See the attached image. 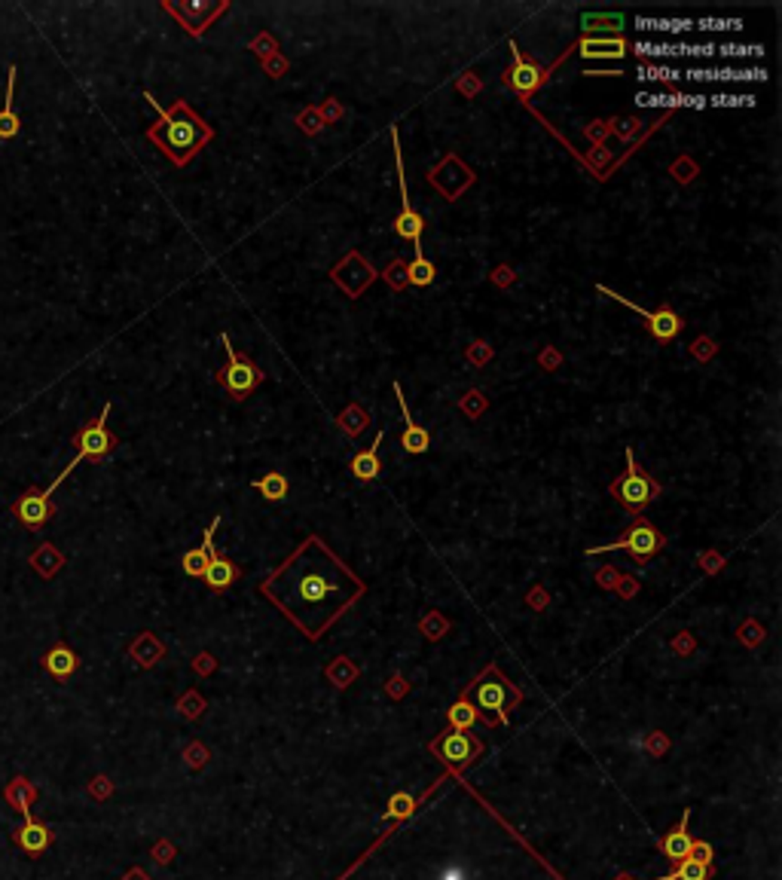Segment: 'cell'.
<instances>
[{
    "label": "cell",
    "mask_w": 782,
    "mask_h": 880,
    "mask_svg": "<svg viewBox=\"0 0 782 880\" xmlns=\"http://www.w3.org/2000/svg\"><path fill=\"white\" fill-rule=\"evenodd\" d=\"M221 342H223V351H226V367H223V373L217 376V380H221L223 389L230 391V398L242 400V398H248L260 382H263V371H260L251 358H242L239 351L233 349V340L226 337V333H221Z\"/></svg>",
    "instance_id": "obj_7"
},
{
    "label": "cell",
    "mask_w": 782,
    "mask_h": 880,
    "mask_svg": "<svg viewBox=\"0 0 782 880\" xmlns=\"http://www.w3.org/2000/svg\"><path fill=\"white\" fill-rule=\"evenodd\" d=\"M440 880H465V875H461L459 868H450V871H443V877Z\"/></svg>",
    "instance_id": "obj_37"
},
{
    "label": "cell",
    "mask_w": 782,
    "mask_h": 880,
    "mask_svg": "<svg viewBox=\"0 0 782 880\" xmlns=\"http://www.w3.org/2000/svg\"><path fill=\"white\" fill-rule=\"evenodd\" d=\"M382 440H385V431L376 434V440L370 443V450L358 452V456L351 459V465H349V468H351V474H355L358 480L370 483V480H376V477H380V471H382V462H380V447H382Z\"/></svg>",
    "instance_id": "obj_19"
},
{
    "label": "cell",
    "mask_w": 782,
    "mask_h": 880,
    "mask_svg": "<svg viewBox=\"0 0 782 880\" xmlns=\"http://www.w3.org/2000/svg\"><path fill=\"white\" fill-rule=\"evenodd\" d=\"M391 141H394V165H398V181H401V212L394 217V232L401 239L413 242V248L422 245V232H425V221L422 214L416 212L413 203H410V190H407V174H403V153H401V135L398 129H391Z\"/></svg>",
    "instance_id": "obj_9"
},
{
    "label": "cell",
    "mask_w": 782,
    "mask_h": 880,
    "mask_svg": "<svg viewBox=\"0 0 782 880\" xmlns=\"http://www.w3.org/2000/svg\"><path fill=\"white\" fill-rule=\"evenodd\" d=\"M77 664H80L77 655H74L67 645H55V648H49L46 658H44L46 673L55 676V678H71L74 673H77Z\"/></svg>",
    "instance_id": "obj_23"
},
{
    "label": "cell",
    "mask_w": 782,
    "mask_h": 880,
    "mask_svg": "<svg viewBox=\"0 0 782 880\" xmlns=\"http://www.w3.org/2000/svg\"><path fill=\"white\" fill-rule=\"evenodd\" d=\"M15 77H19V71H15V64L10 68V86H6V98H4V107H0V141H10L19 135L22 123H19V114H15Z\"/></svg>",
    "instance_id": "obj_21"
},
{
    "label": "cell",
    "mask_w": 782,
    "mask_h": 880,
    "mask_svg": "<svg viewBox=\"0 0 782 880\" xmlns=\"http://www.w3.org/2000/svg\"><path fill=\"white\" fill-rule=\"evenodd\" d=\"M217 526H221V517H217L214 523L205 529V539H202V548L183 553V572H187L190 578H202V572H205V566H208V559H212L214 553H217V550H214V532H217Z\"/></svg>",
    "instance_id": "obj_18"
},
{
    "label": "cell",
    "mask_w": 782,
    "mask_h": 880,
    "mask_svg": "<svg viewBox=\"0 0 782 880\" xmlns=\"http://www.w3.org/2000/svg\"><path fill=\"white\" fill-rule=\"evenodd\" d=\"M716 53H721V55H730V58H761L764 55V49L761 46H716Z\"/></svg>",
    "instance_id": "obj_36"
},
{
    "label": "cell",
    "mask_w": 782,
    "mask_h": 880,
    "mask_svg": "<svg viewBox=\"0 0 782 880\" xmlns=\"http://www.w3.org/2000/svg\"><path fill=\"white\" fill-rule=\"evenodd\" d=\"M202 578H205V584L212 587L214 593H223V590H230L233 581L239 578V569H235L233 559H226V557H221V553H214V557L208 559V566H205V572H202Z\"/></svg>",
    "instance_id": "obj_20"
},
{
    "label": "cell",
    "mask_w": 782,
    "mask_h": 880,
    "mask_svg": "<svg viewBox=\"0 0 782 880\" xmlns=\"http://www.w3.org/2000/svg\"><path fill=\"white\" fill-rule=\"evenodd\" d=\"M504 80H508V86L514 89L520 98H529L535 89L544 86L548 71H544L541 64L529 62V58L517 49V44H510V68H508V74H504Z\"/></svg>",
    "instance_id": "obj_11"
},
{
    "label": "cell",
    "mask_w": 782,
    "mask_h": 880,
    "mask_svg": "<svg viewBox=\"0 0 782 880\" xmlns=\"http://www.w3.org/2000/svg\"><path fill=\"white\" fill-rule=\"evenodd\" d=\"M260 597L315 642L364 597V581L318 535H309L260 581Z\"/></svg>",
    "instance_id": "obj_1"
},
{
    "label": "cell",
    "mask_w": 782,
    "mask_h": 880,
    "mask_svg": "<svg viewBox=\"0 0 782 880\" xmlns=\"http://www.w3.org/2000/svg\"><path fill=\"white\" fill-rule=\"evenodd\" d=\"M431 752L450 767H468L483 756V743L468 731L447 727V731L431 743Z\"/></svg>",
    "instance_id": "obj_10"
},
{
    "label": "cell",
    "mask_w": 782,
    "mask_h": 880,
    "mask_svg": "<svg viewBox=\"0 0 782 880\" xmlns=\"http://www.w3.org/2000/svg\"><path fill=\"white\" fill-rule=\"evenodd\" d=\"M447 722H450V727H456V731H468V727H474L477 722H480V716H477V709L470 707L465 697H459L447 709Z\"/></svg>",
    "instance_id": "obj_28"
},
{
    "label": "cell",
    "mask_w": 782,
    "mask_h": 880,
    "mask_svg": "<svg viewBox=\"0 0 782 880\" xmlns=\"http://www.w3.org/2000/svg\"><path fill=\"white\" fill-rule=\"evenodd\" d=\"M581 58H611V62H620L629 53V44L624 37H584L581 44L575 46Z\"/></svg>",
    "instance_id": "obj_17"
},
{
    "label": "cell",
    "mask_w": 782,
    "mask_h": 880,
    "mask_svg": "<svg viewBox=\"0 0 782 880\" xmlns=\"http://www.w3.org/2000/svg\"><path fill=\"white\" fill-rule=\"evenodd\" d=\"M678 77H682V71L660 68V64H645V68H638V80H663V83H676Z\"/></svg>",
    "instance_id": "obj_33"
},
{
    "label": "cell",
    "mask_w": 782,
    "mask_h": 880,
    "mask_svg": "<svg viewBox=\"0 0 782 880\" xmlns=\"http://www.w3.org/2000/svg\"><path fill=\"white\" fill-rule=\"evenodd\" d=\"M596 291L605 293V297H611L615 303L620 306H627V309H633V312L642 318L645 321V328H648V333L658 342H669V340H676L678 333H682L685 328V321H682V315L676 312V309H669V306H660V309H642L638 303H633V300H627L624 293H618V291H611V288H605V284H596Z\"/></svg>",
    "instance_id": "obj_8"
},
{
    "label": "cell",
    "mask_w": 782,
    "mask_h": 880,
    "mask_svg": "<svg viewBox=\"0 0 782 880\" xmlns=\"http://www.w3.org/2000/svg\"><path fill=\"white\" fill-rule=\"evenodd\" d=\"M688 823H691V810H685V816L678 819V823L667 832V837H663V841H660V853H663V859L672 862V865H678V862H682V859L691 856L694 837L688 835Z\"/></svg>",
    "instance_id": "obj_13"
},
{
    "label": "cell",
    "mask_w": 782,
    "mask_h": 880,
    "mask_svg": "<svg viewBox=\"0 0 782 880\" xmlns=\"http://www.w3.org/2000/svg\"><path fill=\"white\" fill-rule=\"evenodd\" d=\"M413 810H416V798H413V795L398 792V795H391V801H389V813H385V819H394V823H401V819H407Z\"/></svg>",
    "instance_id": "obj_31"
},
{
    "label": "cell",
    "mask_w": 782,
    "mask_h": 880,
    "mask_svg": "<svg viewBox=\"0 0 782 880\" xmlns=\"http://www.w3.org/2000/svg\"><path fill=\"white\" fill-rule=\"evenodd\" d=\"M147 102L159 111V120H156V125L147 129V138L153 141V144L163 150L178 169H183V165H187L190 159L214 138L212 125L202 120L183 98L174 102L172 107H159L156 98L147 92Z\"/></svg>",
    "instance_id": "obj_2"
},
{
    "label": "cell",
    "mask_w": 782,
    "mask_h": 880,
    "mask_svg": "<svg viewBox=\"0 0 782 880\" xmlns=\"http://www.w3.org/2000/svg\"><path fill=\"white\" fill-rule=\"evenodd\" d=\"M663 544L667 539L654 529V523L648 517H636V523L629 526V529L615 539L611 544H599V548H590L587 550V557H596V553H609V550H627L629 557L636 559V563H648L658 553L663 550Z\"/></svg>",
    "instance_id": "obj_6"
},
{
    "label": "cell",
    "mask_w": 782,
    "mask_h": 880,
    "mask_svg": "<svg viewBox=\"0 0 782 880\" xmlns=\"http://www.w3.org/2000/svg\"><path fill=\"white\" fill-rule=\"evenodd\" d=\"M688 80H712V83H739V80H767L764 68H691Z\"/></svg>",
    "instance_id": "obj_16"
},
{
    "label": "cell",
    "mask_w": 782,
    "mask_h": 880,
    "mask_svg": "<svg viewBox=\"0 0 782 880\" xmlns=\"http://www.w3.org/2000/svg\"><path fill=\"white\" fill-rule=\"evenodd\" d=\"M636 102L642 107H660V104H669V107H703V95H648V92H642V95H636Z\"/></svg>",
    "instance_id": "obj_27"
},
{
    "label": "cell",
    "mask_w": 782,
    "mask_h": 880,
    "mask_svg": "<svg viewBox=\"0 0 782 880\" xmlns=\"http://www.w3.org/2000/svg\"><path fill=\"white\" fill-rule=\"evenodd\" d=\"M394 398H398V404H401V416H403V438H401L403 450H407L410 456H422V452H428V447H431V438H428V431L416 422L413 416H410L407 398H403V391H401V385H398V382H394Z\"/></svg>",
    "instance_id": "obj_12"
},
{
    "label": "cell",
    "mask_w": 782,
    "mask_h": 880,
    "mask_svg": "<svg viewBox=\"0 0 782 880\" xmlns=\"http://www.w3.org/2000/svg\"><path fill=\"white\" fill-rule=\"evenodd\" d=\"M6 798H10L15 807L22 810V816H28L31 813V798H34V792L28 789V783L25 779H13V786H10V792H6Z\"/></svg>",
    "instance_id": "obj_32"
},
{
    "label": "cell",
    "mask_w": 782,
    "mask_h": 880,
    "mask_svg": "<svg viewBox=\"0 0 782 880\" xmlns=\"http://www.w3.org/2000/svg\"><path fill=\"white\" fill-rule=\"evenodd\" d=\"M638 31H654V35H685V31L694 28L691 19H651V15H642L636 19Z\"/></svg>",
    "instance_id": "obj_25"
},
{
    "label": "cell",
    "mask_w": 782,
    "mask_h": 880,
    "mask_svg": "<svg viewBox=\"0 0 782 880\" xmlns=\"http://www.w3.org/2000/svg\"><path fill=\"white\" fill-rule=\"evenodd\" d=\"M15 841H19L22 853H28V856H40V853H46L49 844H53V832H49L44 823H37V819L28 813L22 828L15 832Z\"/></svg>",
    "instance_id": "obj_15"
},
{
    "label": "cell",
    "mask_w": 782,
    "mask_h": 880,
    "mask_svg": "<svg viewBox=\"0 0 782 880\" xmlns=\"http://www.w3.org/2000/svg\"><path fill=\"white\" fill-rule=\"evenodd\" d=\"M627 456V471L618 477V480H611V496H615L620 505H624L627 514H633V517H642L645 510H648V505L654 499L660 496V483L658 480H651L648 474L638 468L636 462V452L633 450H627L624 452Z\"/></svg>",
    "instance_id": "obj_4"
},
{
    "label": "cell",
    "mask_w": 782,
    "mask_h": 880,
    "mask_svg": "<svg viewBox=\"0 0 782 880\" xmlns=\"http://www.w3.org/2000/svg\"><path fill=\"white\" fill-rule=\"evenodd\" d=\"M636 55L645 58H676L688 53V44H651V40H636Z\"/></svg>",
    "instance_id": "obj_29"
},
{
    "label": "cell",
    "mask_w": 782,
    "mask_h": 880,
    "mask_svg": "<svg viewBox=\"0 0 782 880\" xmlns=\"http://www.w3.org/2000/svg\"><path fill=\"white\" fill-rule=\"evenodd\" d=\"M107 416H111V404L101 410V416L95 419V422H89L86 429L77 434V440H74V443H77V456H74L71 465H64V471L58 474L53 483H49V489H44V496L53 499V492L64 483V477L71 474L80 462H86V459H104L107 452L116 447V438L107 431Z\"/></svg>",
    "instance_id": "obj_5"
},
{
    "label": "cell",
    "mask_w": 782,
    "mask_h": 880,
    "mask_svg": "<svg viewBox=\"0 0 782 880\" xmlns=\"http://www.w3.org/2000/svg\"><path fill=\"white\" fill-rule=\"evenodd\" d=\"M254 489H260V496L269 499V501L288 499V480H284V474H279V471H272V474H266V477H260V480H254Z\"/></svg>",
    "instance_id": "obj_30"
},
{
    "label": "cell",
    "mask_w": 782,
    "mask_h": 880,
    "mask_svg": "<svg viewBox=\"0 0 782 880\" xmlns=\"http://www.w3.org/2000/svg\"><path fill=\"white\" fill-rule=\"evenodd\" d=\"M709 104H716V107H752L755 104V98L752 95H712L709 98Z\"/></svg>",
    "instance_id": "obj_35"
},
{
    "label": "cell",
    "mask_w": 782,
    "mask_h": 880,
    "mask_svg": "<svg viewBox=\"0 0 782 880\" xmlns=\"http://www.w3.org/2000/svg\"><path fill=\"white\" fill-rule=\"evenodd\" d=\"M461 697L477 709V716H480L483 725L495 727V725H510V709L523 700V691H520L517 685L492 664V667H486L465 691H461Z\"/></svg>",
    "instance_id": "obj_3"
},
{
    "label": "cell",
    "mask_w": 782,
    "mask_h": 880,
    "mask_svg": "<svg viewBox=\"0 0 782 880\" xmlns=\"http://www.w3.org/2000/svg\"><path fill=\"white\" fill-rule=\"evenodd\" d=\"M709 875H712L709 862H700V859L688 856V859L678 862V865L672 868L669 875H663L658 880H709Z\"/></svg>",
    "instance_id": "obj_26"
},
{
    "label": "cell",
    "mask_w": 782,
    "mask_h": 880,
    "mask_svg": "<svg viewBox=\"0 0 782 880\" xmlns=\"http://www.w3.org/2000/svg\"><path fill=\"white\" fill-rule=\"evenodd\" d=\"M581 28L590 37L596 35V31H602L605 37H620V31H624L627 25H624V15L620 13H584Z\"/></svg>",
    "instance_id": "obj_22"
},
{
    "label": "cell",
    "mask_w": 782,
    "mask_h": 880,
    "mask_svg": "<svg viewBox=\"0 0 782 880\" xmlns=\"http://www.w3.org/2000/svg\"><path fill=\"white\" fill-rule=\"evenodd\" d=\"M13 510L28 529H40V526H46V519L53 517V499L44 496V492H25V496L13 505Z\"/></svg>",
    "instance_id": "obj_14"
},
{
    "label": "cell",
    "mask_w": 782,
    "mask_h": 880,
    "mask_svg": "<svg viewBox=\"0 0 782 880\" xmlns=\"http://www.w3.org/2000/svg\"><path fill=\"white\" fill-rule=\"evenodd\" d=\"M694 25H697V28H703V31H739V28H743V22H739V19H700Z\"/></svg>",
    "instance_id": "obj_34"
},
{
    "label": "cell",
    "mask_w": 782,
    "mask_h": 880,
    "mask_svg": "<svg viewBox=\"0 0 782 880\" xmlns=\"http://www.w3.org/2000/svg\"><path fill=\"white\" fill-rule=\"evenodd\" d=\"M403 270H407V282H410V284H416V288H428V284L434 282V275H437V272H434V263L425 257L422 245L416 248L413 263H403Z\"/></svg>",
    "instance_id": "obj_24"
}]
</instances>
